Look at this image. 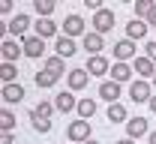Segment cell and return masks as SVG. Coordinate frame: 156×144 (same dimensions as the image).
Returning a JSON list of instances; mask_svg holds the SVG:
<instances>
[{"label":"cell","instance_id":"obj_1","mask_svg":"<svg viewBox=\"0 0 156 144\" xmlns=\"http://www.w3.org/2000/svg\"><path fill=\"white\" fill-rule=\"evenodd\" d=\"M66 138H69V144H87L90 141V123L87 120H72L66 126Z\"/></svg>","mask_w":156,"mask_h":144},{"label":"cell","instance_id":"obj_2","mask_svg":"<svg viewBox=\"0 0 156 144\" xmlns=\"http://www.w3.org/2000/svg\"><path fill=\"white\" fill-rule=\"evenodd\" d=\"M63 36H66V39H75V36L84 39V36H87V33H84V18H81V15H66V18H63Z\"/></svg>","mask_w":156,"mask_h":144},{"label":"cell","instance_id":"obj_3","mask_svg":"<svg viewBox=\"0 0 156 144\" xmlns=\"http://www.w3.org/2000/svg\"><path fill=\"white\" fill-rule=\"evenodd\" d=\"M129 99H132V102H150V99H153L150 81H144V78L132 81V84H129Z\"/></svg>","mask_w":156,"mask_h":144},{"label":"cell","instance_id":"obj_4","mask_svg":"<svg viewBox=\"0 0 156 144\" xmlns=\"http://www.w3.org/2000/svg\"><path fill=\"white\" fill-rule=\"evenodd\" d=\"M93 27H96V33H108V30H114V12L111 9H99L93 12Z\"/></svg>","mask_w":156,"mask_h":144},{"label":"cell","instance_id":"obj_5","mask_svg":"<svg viewBox=\"0 0 156 144\" xmlns=\"http://www.w3.org/2000/svg\"><path fill=\"white\" fill-rule=\"evenodd\" d=\"M21 48H24V57H30V60H39L42 51H45V45H42L39 36H24L21 39Z\"/></svg>","mask_w":156,"mask_h":144},{"label":"cell","instance_id":"obj_6","mask_svg":"<svg viewBox=\"0 0 156 144\" xmlns=\"http://www.w3.org/2000/svg\"><path fill=\"white\" fill-rule=\"evenodd\" d=\"M114 57H117V63L132 60V57H135V42H132V39H120V42H114Z\"/></svg>","mask_w":156,"mask_h":144},{"label":"cell","instance_id":"obj_7","mask_svg":"<svg viewBox=\"0 0 156 144\" xmlns=\"http://www.w3.org/2000/svg\"><path fill=\"white\" fill-rule=\"evenodd\" d=\"M84 69H87L90 75H99V78H102V75H111V63L105 60L102 54H96V57H90V60H87V66H84Z\"/></svg>","mask_w":156,"mask_h":144},{"label":"cell","instance_id":"obj_8","mask_svg":"<svg viewBox=\"0 0 156 144\" xmlns=\"http://www.w3.org/2000/svg\"><path fill=\"white\" fill-rule=\"evenodd\" d=\"M147 129H150V126H147V117H129V120H126V135H129L132 141L141 138V135H147Z\"/></svg>","mask_w":156,"mask_h":144},{"label":"cell","instance_id":"obj_9","mask_svg":"<svg viewBox=\"0 0 156 144\" xmlns=\"http://www.w3.org/2000/svg\"><path fill=\"white\" fill-rule=\"evenodd\" d=\"M120 90H123V84H117V81H102L99 84V96H102L105 102H111V105L120 99Z\"/></svg>","mask_w":156,"mask_h":144},{"label":"cell","instance_id":"obj_10","mask_svg":"<svg viewBox=\"0 0 156 144\" xmlns=\"http://www.w3.org/2000/svg\"><path fill=\"white\" fill-rule=\"evenodd\" d=\"M132 69H135V75L156 78V63L150 60V57H135V60H132Z\"/></svg>","mask_w":156,"mask_h":144},{"label":"cell","instance_id":"obj_11","mask_svg":"<svg viewBox=\"0 0 156 144\" xmlns=\"http://www.w3.org/2000/svg\"><path fill=\"white\" fill-rule=\"evenodd\" d=\"M0 51H3V63H15L21 54H24V48H21L15 39H3V48H0Z\"/></svg>","mask_w":156,"mask_h":144},{"label":"cell","instance_id":"obj_12","mask_svg":"<svg viewBox=\"0 0 156 144\" xmlns=\"http://www.w3.org/2000/svg\"><path fill=\"white\" fill-rule=\"evenodd\" d=\"M66 81H69V90H84L87 81H90V72H87V69H72V72L66 75Z\"/></svg>","mask_w":156,"mask_h":144},{"label":"cell","instance_id":"obj_13","mask_svg":"<svg viewBox=\"0 0 156 144\" xmlns=\"http://www.w3.org/2000/svg\"><path fill=\"white\" fill-rule=\"evenodd\" d=\"M102 45H105V42H102V33H87V36L81 39V48H84L90 57H96L99 51H102Z\"/></svg>","mask_w":156,"mask_h":144},{"label":"cell","instance_id":"obj_14","mask_svg":"<svg viewBox=\"0 0 156 144\" xmlns=\"http://www.w3.org/2000/svg\"><path fill=\"white\" fill-rule=\"evenodd\" d=\"M147 36V21H141V18H132L129 24H126V39H144Z\"/></svg>","mask_w":156,"mask_h":144},{"label":"cell","instance_id":"obj_15","mask_svg":"<svg viewBox=\"0 0 156 144\" xmlns=\"http://www.w3.org/2000/svg\"><path fill=\"white\" fill-rule=\"evenodd\" d=\"M27 27H33V24H30V15H24V12H21V15H15V18L9 21V33H12V36H21V39H24Z\"/></svg>","mask_w":156,"mask_h":144},{"label":"cell","instance_id":"obj_16","mask_svg":"<svg viewBox=\"0 0 156 144\" xmlns=\"http://www.w3.org/2000/svg\"><path fill=\"white\" fill-rule=\"evenodd\" d=\"M54 48H57V57H72V54H78V45L75 39H66V36H57V42H54Z\"/></svg>","mask_w":156,"mask_h":144},{"label":"cell","instance_id":"obj_17","mask_svg":"<svg viewBox=\"0 0 156 144\" xmlns=\"http://www.w3.org/2000/svg\"><path fill=\"white\" fill-rule=\"evenodd\" d=\"M54 105H57V111H63V114H69L72 108H78V99L69 93V90H63V93H57L54 96Z\"/></svg>","mask_w":156,"mask_h":144},{"label":"cell","instance_id":"obj_18","mask_svg":"<svg viewBox=\"0 0 156 144\" xmlns=\"http://www.w3.org/2000/svg\"><path fill=\"white\" fill-rule=\"evenodd\" d=\"M132 72H135V69H132L129 63H114V66H111V81L126 84L129 78H132Z\"/></svg>","mask_w":156,"mask_h":144},{"label":"cell","instance_id":"obj_19","mask_svg":"<svg viewBox=\"0 0 156 144\" xmlns=\"http://www.w3.org/2000/svg\"><path fill=\"white\" fill-rule=\"evenodd\" d=\"M3 99L9 105L21 102V99H24V87H21V84H3Z\"/></svg>","mask_w":156,"mask_h":144},{"label":"cell","instance_id":"obj_20","mask_svg":"<svg viewBox=\"0 0 156 144\" xmlns=\"http://www.w3.org/2000/svg\"><path fill=\"white\" fill-rule=\"evenodd\" d=\"M33 27H36V36H39V39H48V36L57 33V27H54V21H51V18H36Z\"/></svg>","mask_w":156,"mask_h":144},{"label":"cell","instance_id":"obj_21","mask_svg":"<svg viewBox=\"0 0 156 144\" xmlns=\"http://www.w3.org/2000/svg\"><path fill=\"white\" fill-rule=\"evenodd\" d=\"M45 69L54 75V78H60L63 72H66V63H63V57H57V54H51V57H45Z\"/></svg>","mask_w":156,"mask_h":144},{"label":"cell","instance_id":"obj_22","mask_svg":"<svg viewBox=\"0 0 156 144\" xmlns=\"http://www.w3.org/2000/svg\"><path fill=\"white\" fill-rule=\"evenodd\" d=\"M54 6H57L54 0H36V3H33V9H36V15H39V18H51Z\"/></svg>","mask_w":156,"mask_h":144},{"label":"cell","instance_id":"obj_23","mask_svg":"<svg viewBox=\"0 0 156 144\" xmlns=\"http://www.w3.org/2000/svg\"><path fill=\"white\" fill-rule=\"evenodd\" d=\"M54 108H57L54 102H48V99H42V102H39L36 108H33V114H36V117H42V120H51V114H54Z\"/></svg>","mask_w":156,"mask_h":144},{"label":"cell","instance_id":"obj_24","mask_svg":"<svg viewBox=\"0 0 156 144\" xmlns=\"http://www.w3.org/2000/svg\"><path fill=\"white\" fill-rule=\"evenodd\" d=\"M0 78H3V84H15V78H18L15 63H3V66H0Z\"/></svg>","mask_w":156,"mask_h":144},{"label":"cell","instance_id":"obj_25","mask_svg":"<svg viewBox=\"0 0 156 144\" xmlns=\"http://www.w3.org/2000/svg\"><path fill=\"white\" fill-rule=\"evenodd\" d=\"M78 114H81V120L93 117V114H96V102H93V99H78Z\"/></svg>","mask_w":156,"mask_h":144},{"label":"cell","instance_id":"obj_26","mask_svg":"<svg viewBox=\"0 0 156 144\" xmlns=\"http://www.w3.org/2000/svg\"><path fill=\"white\" fill-rule=\"evenodd\" d=\"M108 120H111V123H123V120H126V108H123L120 102L108 105Z\"/></svg>","mask_w":156,"mask_h":144},{"label":"cell","instance_id":"obj_27","mask_svg":"<svg viewBox=\"0 0 156 144\" xmlns=\"http://www.w3.org/2000/svg\"><path fill=\"white\" fill-rule=\"evenodd\" d=\"M33 81H36V87H54V81H57V78H54V75H51L48 69H39Z\"/></svg>","mask_w":156,"mask_h":144},{"label":"cell","instance_id":"obj_28","mask_svg":"<svg viewBox=\"0 0 156 144\" xmlns=\"http://www.w3.org/2000/svg\"><path fill=\"white\" fill-rule=\"evenodd\" d=\"M0 126H3V132H12V129H15V114L3 108V111H0Z\"/></svg>","mask_w":156,"mask_h":144},{"label":"cell","instance_id":"obj_29","mask_svg":"<svg viewBox=\"0 0 156 144\" xmlns=\"http://www.w3.org/2000/svg\"><path fill=\"white\" fill-rule=\"evenodd\" d=\"M153 9V0H135V18H147V12Z\"/></svg>","mask_w":156,"mask_h":144},{"label":"cell","instance_id":"obj_30","mask_svg":"<svg viewBox=\"0 0 156 144\" xmlns=\"http://www.w3.org/2000/svg\"><path fill=\"white\" fill-rule=\"evenodd\" d=\"M30 123H33L36 132H48V129H51V120H42V117H36L33 111H30Z\"/></svg>","mask_w":156,"mask_h":144},{"label":"cell","instance_id":"obj_31","mask_svg":"<svg viewBox=\"0 0 156 144\" xmlns=\"http://www.w3.org/2000/svg\"><path fill=\"white\" fill-rule=\"evenodd\" d=\"M144 51H147L144 57H150V60L156 63V42H153V39H150V42H147V45H144Z\"/></svg>","mask_w":156,"mask_h":144},{"label":"cell","instance_id":"obj_32","mask_svg":"<svg viewBox=\"0 0 156 144\" xmlns=\"http://www.w3.org/2000/svg\"><path fill=\"white\" fill-rule=\"evenodd\" d=\"M147 27H156V3H153V9H150V12H147Z\"/></svg>","mask_w":156,"mask_h":144},{"label":"cell","instance_id":"obj_33","mask_svg":"<svg viewBox=\"0 0 156 144\" xmlns=\"http://www.w3.org/2000/svg\"><path fill=\"white\" fill-rule=\"evenodd\" d=\"M9 12H12V0H3L0 3V15H9Z\"/></svg>","mask_w":156,"mask_h":144},{"label":"cell","instance_id":"obj_34","mask_svg":"<svg viewBox=\"0 0 156 144\" xmlns=\"http://www.w3.org/2000/svg\"><path fill=\"white\" fill-rule=\"evenodd\" d=\"M12 141H15L12 132H3V135H0V144H12Z\"/></svg>","mask_w":156,"mask_h":144},{"label":"cell","instance_id":"obj_35","mask_svg":"<svg viewBox=\"0 0 156 144\" xmlns=\"http://www.w3.org/2000/svg\"><path fill=\"white\" fill-rule=\"evenodd\" d=\"M147 105H150V111H153V114H156V93H153V99H150V102H147Z\"/></svg>","mask_w":156,"mask_h":144},{"label":"cell","instance_id":"obj_36","mask_svg":"<svg viewBox=\"0 0 156 144\" xmlns=\"http://www.w3.org/2000/svg\"><path fill=\"white\" fill-rule=\"evenodd\" d=\"M117 144H135V141H132V138H120Z\"/></svg>","mask_w":156,"mask_h":144},{"label":"cell","instance_id":"obj_37","mask_svg":"<svg viewBox=\"0 0 156 144\" xmlns=\"http://www.w3.org/2000/svg\"><path fill=\"white\" fill-rule=\"evenodd\" d=\"M150 144H156V129H153V132H150Z\"/></svg>","mask_w":156,"mask_h":144},{"label":"cell","instance_id":"obj_38","mask_svg":"<svg viewBox=\"0 0 156 144\" xmlns=\"http://www.w3.org/2000/svg\"><path fill=\"white\" fill-rule=\"evenodd\" d=\"M87 144H99V141H93V138H90V141H87Z\"/></svg>","mask_w":156,"mask_h":144},{"label":"cell","instance_id":"obj_39","mask_svg":"<svg viewBox=\"0 0 156 144\" xmlns=\"http://www.w3.org/2000/svg\"><path fill=\"white\" fill-rule=\"evenodd\" d=\"M153 87H156V78H153Z\"/></svg>","mask_w":156,"mask_h":144}]
</instances>
